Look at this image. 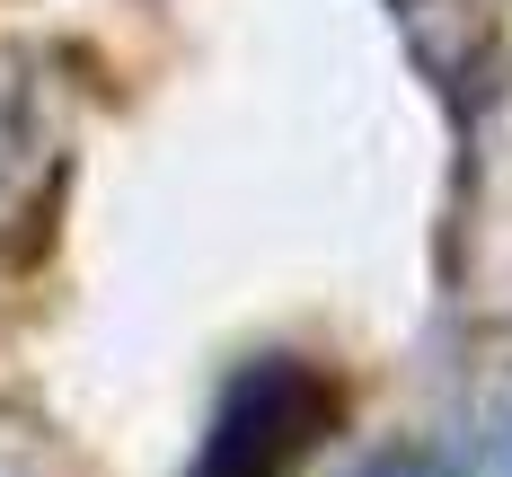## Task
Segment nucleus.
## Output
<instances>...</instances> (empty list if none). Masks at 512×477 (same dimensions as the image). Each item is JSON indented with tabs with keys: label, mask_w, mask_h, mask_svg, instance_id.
<instances>
[{
	"label": "nucleus",
	"mask_w": 512,
	"mask_h": 477,
	"mask_svg": "<svg viewBox=\"0 0 512 477\" xmlns=\"http://www.w3.org/2000/svg\"><path fill=\"white\" fill-rule=\"evenodd\" d=\"M318 416H327V389L301 363H256L221 398V416L204 433V460L186 477H283L301 460V442L318 433Z\"/></svg>",
	"instance_id": "f257e3e1"
}]
</instances>
